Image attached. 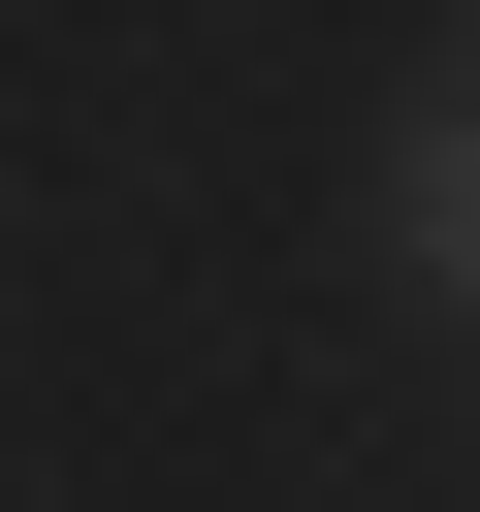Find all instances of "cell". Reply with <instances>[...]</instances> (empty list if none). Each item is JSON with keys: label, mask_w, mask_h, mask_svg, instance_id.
I'll list each match as a JSON object with an SVG mask.
<instances>
[{"label": "cell", "mask_w": 480, "mask_h": 512, "mask_svg": "<svg viewBox=\"0 0 480 512\" xmlns=\"http://www.w3.org/2000/svg\"><path fill=\"white\" fill-rule=\"evenodd\" d=\"M384 256H416V288H448V320H480V64H448V96H416V128H384Z\"/></svg>", "instance_id": "obj_1"}]
</instances>
